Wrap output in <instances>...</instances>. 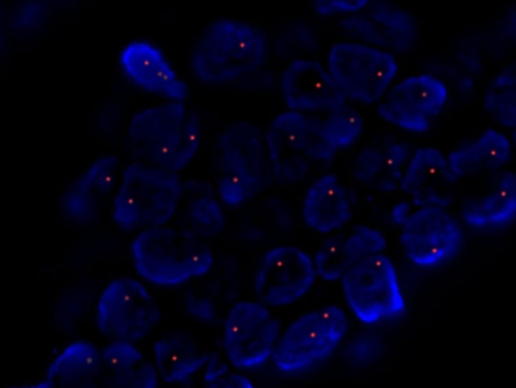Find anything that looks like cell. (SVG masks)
I'll use <instances>...</instances> for the list:
<instances>
[{"label":"cell","instance_id":"obj_22","mask_svg":"<svg viewBox=\"0 0 516 388\" xmlns=\"http://www.w3.org/2000/svg\"><path fill=\"white\" fill-rule=\"evenodd\" d=\"M228 371V366L219 359L214 358L209 362L207 372L205 373V381L208 383H214L223 376Z\"/></svg>","mask_w":516,"mask_h":388},{"label":"cell","instance_id":"obj_6","mask_svg":"<svg viewBox=\"0 0 516 388\" xmlns=\"http://www.w3.org/2000/svg\"><path fill=\"white\" fill-rule=\"evenodd\" d=\"M400 240L412 261L421 266H434L459 253L463 232L457 220L444 207L428 205L407 217Z\"/></svg>","mask_w":516,"mask_h":388},{"label":"cell","instance_id":"obj_2","mask_svg":"<svg viewBox=\"0 0 516 388\" xmlns=\"http://www.w3.org/2000/svg\"><path fill=\"white\" fill-rule=\"evenodd\" d=\"M347 327L345 314L335 306L304 314L289 326L275 346L276 366L285 372L311 368L333 352Z\"/></svg>","mask_w":516,"mask_h":388},{"label":"cell","instance_id":"obj_13","mask_svg":"<svg viewBox=\"0 0 516 388\" xmlns=\"http://www.w3.org/2000/svg\"><path fill=\"white\" fill-rule=\"evenodd\" d=\"M100 367L107 382L115 387H154L157 375L152 364L129 342L107 346L100 355Z\"/></svg>","mask_w":516,"mask_h":388},{"label":"cell","instance_id":"obj_10","mask_svg":"<svg viewBox=\"0 0 516 388\" xmlns=\"http://www.w3.org/2000/svg\"><path fill=\"white\" fill-rule=\"evenodd\" d=\"M385 246L383 234L366 225H355L324 240L315 255L320 276L333 281L360 259L381 252Z\"/></svg>","mask_w":516,"mask_h":388},{"label":"cell","instance_id":"obj_14","mask_svg":"<svg viewBox=\"0 0 516 388\" xmlns=\"http://www.w3.org/2000/svg\"><path fill=\"white\" fill-rule=\"evenodd\" d=\"M508 139L500 131L488 129L469 145L453 151L448 160L452 174L466 176L499 169L511 157Z\"/></svg>","mask_w":516,"mask_h":388},{"label":"cell","instance_id":"obj_8","mask_svg":"<svg viewBox=\"0 0 516 388\" xmlns=\"http://www.w3.org/2000/svg\"><path fill=\"white\" fill-rule=\"evenodd\" d=\"M278 322L259 302H240L228 313L224 328V347L230 362L252 368L265 362L275 347Z\"/></svg>","mask_w":516,"mask_h":388},{"label":"cell","instance_id":"obj_11","mask_svg":"<svg viewBox=\"0 0 516 388\" xmlns=\"http://www.w3.org/2000/svg\"><path fill=\"white\" fill-rule=\"evenodd\" d=\"M314 128L300 118V122H289L279 129L284 149L277 156L276 167L283 177L300 179L308 172L312 161L328 158L329 151L325 147L329 143L320 128Z\"/></svg>","mask_w":516,"mask_h":388},{"label":"cell","instance_id":"obj_3","mask_svg":"<svg viewBox=\"0 0 516 388\" xmlns=\"http://www.w3.org/2000/svg\"><path fill=\"white\" fill-rule=\"evenodd\" d=\"M160 309L140 281L127 277L110 281L102 292L97 307V325L105 336L137 342L156 326Z\"/></svg>","mask_w":516,"mask_h":388},{"label":"cell","instance_id":"obj_21","mask_svg":"<svg viewBox=\"0 0 516 388\" xmlns=\"http://www.w3.org/2000/svg\"><path fill=\"white\" fill-rule=\"evenodd\" d=\"M362 124L356 113L327 119L321 131L325 140L334 145H348L360 135Z\"/></svg>","mask_w":516,"mask_h":388},{"label":"cell","instance_id":"obj_9","mask_svg":"<svg viewBox=\"0 0 516 388\" xmlns=\"http://www.w3.org/2000/svg\"><path fill=\"white\" fill-rule=\"evenodd\" d=\"M315 270L310 257L300 249L282 246L264 257L255 276L258 297L271 306L291 304L310 289Z\"/></svg>","mask_w":516,"mask_h":388},{"label":"cell","instance_id":"obj_15","mask_svg":"<svg viewBox=\"0 0 516 388\" xmlns=\"http://www.w3.org/2000/svg\"><path fill=\"white\" fill-rule=\"evenodd\" d=\"M156 367L162 379L167 383L178 382L201 368L208 355L197 340L185 333L170 335L154 345Z\"/></svg>","mask_w":516,"mask_h":388},{"label":"cell","instance_id":"obj_4","mask_svg":"<svg viewBox=\"0 0 516 388\" xmlns=\"http://www.w3.org/2000/svg\"><path fill=\"white\" fill-rule=\"evenodd\" d=\"M344 297L354 315L371 324L405 308L391 261L381 254L366 257L342 275Z\"/></svg>","mask_w":516,"mask_h":388},{"label":"cell","instance_id":"obj_12","mask_svg":"<svg viewBox=\"0 0 516 388\" xmlns=\"http://www.w3.org/2000/svg\"><path fill=\"white\" fill-rule=\"evenodd\" d=\"M351 214L346 190L333 174L321 177L306 192L304 219L310 228L319 232H329L342 228Z\"/></svg>","mask_w":516,"mask_h":388},{"label":"cell","instance_id":"obj_17","mask_svg":"<svg viewBox=\"0 0 516 388\" xmlns=\"http://www.w3.org/2000/svg\"><path fill=\"white\" fill-rule=\"evenodd\" d=\"M448 162L443 154L434 147H423L416 151L407 168L402 182V189L412 195L427 194L428 198L434 192L437 200L435 189L450 177ZM429 200V198H428Z\"/></svg>","mask_w":516,"mask_h":388},{"label":"cell","instance_id":"obj_23","mask_svg":"<svg viewBox=\"0 0 516 388\" xmlns=\"http://www.w3.org/2000/svg\"><path fill=\"white\" fill-rule=\"evenodd\" d=\"M212 387H252L251 382L243 376L237 374L224 375L217 381L213 383Z\"/></svg>","mask_w":516,"mask_h":388},{"label":"cell","instance_id":"obj_20","mask_svg":"<svg viewBox=\"0 0 516 388\" xmlns=\"http://www.w3.org/2000/svg\"><path fill=\"white\" fill-rule=\"evenodd\" d=\"M486 111L497 123L505 127L515 125V88L492 87L484 94Z\"/></svg>","mask_w":516,"mask_h":388},{"label":"cell","instance_id":"obj_16","mask_svg":"<svg viewBox=\"0 0 516 388\" xmlns=\"http://www.w3.org/2000/svg\"><path fill=\"white\" fill-rule=\"evenodd\" d=\"M515 176L509 173L497 187L483 195L466 201L462 215L470 226L485 229L500 228L511 223L515 215Z\"/></svg>","mask_w":516,"mask_h":388},{"label":"cell","instance_id":"obj_18","mask_svg":"<svg viewBox=\"0 0 516 388\" xmlns=\"http://www.w3.org/2000/svg\"><path fill=\"white\" fill-rule=\"evenodd\" d=\"M288 99L297 108H320L333 104L336 101L319 92L322 84L334 82L320 66L306 62L304 66H293L288 71Z\"/></svg>","mask_w":516,"mask_h":388},{"label":"cell","instance_id":"obj_7","mask_svg":"<svg viewBox=\"0 0 516 388\" xmlns=\"http://www.w3.org/2000/svg\"><path fill=\"white\" fill-rule=\"evenodd\" d=\"M448 95L447 86L441 79L430 74L409 75L389 88L378 112L400 128L425 131L442 111Z\"/></svg>","mask_w":516,"mask_h":388},{"label":"cell","instance_id":"obj_19","mask_svg":"<svg viewBox=\"0 0 516 388\" xmlns=\"http://www.w3.org/2000/svg\"><path fill=\"white\" fill-rule=\"evenodd\" d=\"M100 367L97 348L87 342L69 344L48 369L50 378L65 382H78L94 376Z\"/></svg>","mask_w":516,"mask_h":388},{"label":"cell","instance_id":"obj_1","mask_svg":"<svg viewBox=\"0 0 516 388\" xmlns=\"http://www.w3.org/2000/svg\"><path fill=\"white\" fill-rule=\"evenodd\" d=\"M132 246L138 272L160 286H176L208 272L212 264L210 250L189 231L148 230Z\"/></svg>","mask_w":516,"mask_h":388},{"label":"cell","instance_id":"obj_5","mask_svg":"<svg viewBox=\"0 0 516 388\" xmlns=\"http://www.w3.org/2000/svg\"><path fill=\"white\" fill-rule=\"evenodd\" d=\"M332 55L331 73L338 87L353 100H380L398 71L394 55L366 45L347 44Z\"/></svg>","mask_w":516,"mask_h":388}]
</instances>
